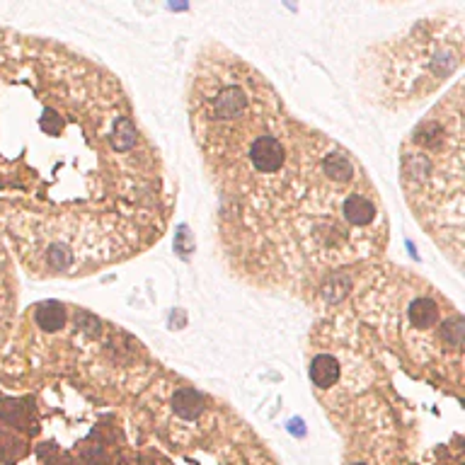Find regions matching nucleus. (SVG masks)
<instances>
[{"mask_svg": "<svg viewBox=\"0 0 465 465\" xmlns=\"http://www.w3.org/2000/svg\"><path fill=\"white\" fill-rule=\"evenodd\" d=\"M436 318V305L431 303L429 299H417L415 303L410 305V320L415 327H429Z\"/></svg>", "mask_w": 465, "mask_h": 465, "instance_id": "423d86ee", "label": "nucleus"}, {"mask_svg": "<svg viewBox=\"0 0 465 465\" xmlns=\"http://www.w3.org/2000/svg\"><path fill=\"white\" fill-rule=\"evenodd\" d=\"M248 160L257 175H277L286 162V146L274 133H259L250 141Z\"/></svg>", "mask_w": 465, "mask_h": 465, "instance_id": "f257e3e1", "label": "nucleus"}, {"mask_svg": "<svg viewBox=\"0 0 465 465\" xmlns=\"http://www.w3.org/2000/svg\"><path fill=\"white\" fill-rule=\"evenodd\" d=\"M310 378H313V383L318 385V388H329V385H334L339 378L337 359H334V356H327V354L315 356L313 364H310Z\"/></svg>", "mask_w": 465, "mask_h": 465, "instance_id": "7ed1b4c3", "label": "nucleus"}, {"mask_svg": "<svg viewBox=\"0 0 465 465\" xmlns=\"http://www.w3.org/2000/svg\"><path fill=\"white\" fill-rule=\"evenodd\" d=\"M36 323L46 332H56L66 323V313H63V308L58 303H44L39 308V313H36Z\"/></svg>", "mask_w": 465, "mask_h": 465, "instance_id": "39448f33", "label": "nucleus"}, {"mask_svg": "<svg viewBox=\"0 0 465 465\" xmlns=\"http://www.w3.org/2000/svg\"><path fill=\"white\" fill-rule=\"evenodd\" d=\"M202 407H204L202 395L194 393L192 388H182L175 393V412H177V415L192 420V417H197L199 412H202Z\"/></svg>", "mask_w": 465, "mask_h": 465, "instance_id": "20e7f679", "label": "nucleus"}, {"mask_svg": "<svg viewBox=\"0 0 465 465\" xmlns=\"http://www.w3.org/2000/svg\"><path fill=\"white\" fill-rule=\"evenodd\" d=\"M342 211H344V221L352 223V226H369L376 218V204L371 202L366 194H349L342 202Z\"/></svg>", "mask_w": 465, "mask_h": 465, "instance_id": "f03ea898", "label": "nucleus"}, {"mask_svg": "<svg viewBox=\"0 0 465 465\" xmlns=\"http://www.w3.org/2000/svg\"><path fill=\"white\" fill-rule=\"evenodd\" d=\"M359 465H364V463H359Z\"/></svg>", "mask_w": 465, "mask_h": 465, "instance_id": "0eeeda50", "label": "nucleus"}]
</instances>
